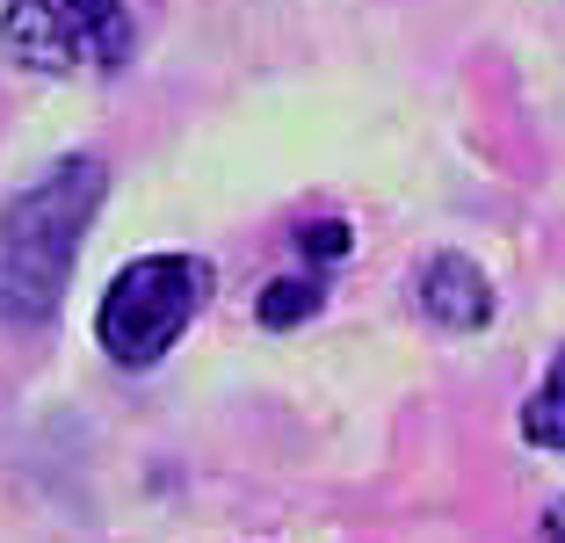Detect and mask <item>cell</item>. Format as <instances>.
<instances>
[{"instance_id":"obj_1","label":"cell","mask_w":565,"mask_h":543,"mask_svg":"<svg viewBox=\"0 0 565 543\" xmlns=\"http://www.w3.org/2000/svg\"><path fill=\"white\" fill-rule=\"evenodd\" d=\"M102 189H109L102 160H58L0 211V319L8 327H44L58 312L87 225L102 211Z\"/></svg>"},{"instance_id":"obj_2","label":"cell","mask_w":565,"mask_h":543,"mask_svg":"<svg viewBox=\"0 0 565 543\" xmlns=\"http://www.w3.org/2000/svg\"><path fill=\"white\" fill-rule=\"evenodd\" d=\"M211 305V262L203 254H146L131 262L95 312V341L124 370H152L189 333V319Z\"/></svg>"},{"instance_id":"obj_3","label":"cell","mask_w":565,"mask_h":543,"mask_svg":"<svg viewBox=\"0 0 565 543\" xmlns=\"http://www.w3.org/2000/svg\"><path fill=\"white\" fill-rule=\"evenodd\" d=\"M0 44L30 73H109L131 58V8L124 0H8Z\"/></svg>"},{"instance_id":"obj_4","label":"cell","mask_w":565,"mask_h":543,"mask_svg":"<svg viewBox=\"0 0 565 543\" xmlns=\"http://www.w3.org/2000/svg\"><path fill=\"white\" fill-rule=\"evenodd\" d=\"M414 297H420L428 319H443V327H457V333H479L486 319H493V283H486L479 262H465V254H435V262L420 268Z\"/></svg>"},{"instance_id":"obj_5","label":"cell","mask_w":565,"mask_h":543,"mask_svg":"<svg viewBox=\"0 0 565 543\" xmlns=\"http://www.w3.org/2000/svg\"><path fill=\"white\" fill-rule=\"evenodd\" d=\"M522 435L544 443V449H565V348H558V362L544 370V384L530 392V406H522Z\"/></svg>"},{"instance_id":"obj_6","label":"cell","mask_w":565,"mask_h":543,"mask_svg":"<svg viewBox=\"0 0 565 543\" xmlns=\"http://www.w3.org/2000/svg\"><path fill=\"white\" fill-rule=\"evenodd\" d=\"M319 283L312 276H282V283H268V297H262V327H298V319H312L319 312Z\"/></svg>"},{"instance_id":"obj_7","label":"cell","mask_w":565,"mask_h":543,"mask_svg":"<svg viewBox=\"0 0 565 543\" xmlns=\"http://www.w3.org/2000/svg\"><path fill=\"white\" fill-rule=\"evenodd\" d=\"M298 247H305V254H327V262H333V254H349V225H341V217H319V225L298 232Z\"/></svg>"},{"instance_id":"obj_8","label":"cell","mask_w":565,"mask_h":543,"mask_svg":"<svg viewBox=\"0 0 565 543\" xmlns=\"http://www.w3.org/2000/svg\"><path fill=\"white\" fill-rule=\"evenodd\" d=\"M544 536H551V543H565V500H558V508H551V522H544Z\"/></svg>"}]
</instances>
